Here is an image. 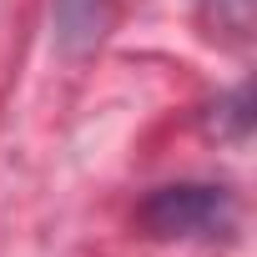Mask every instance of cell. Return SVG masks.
I'll return each instance as SVG.
<instances>
[{
  "instance_id": "6da1fadb",
  "label": "cell",
  "mask_w": 257,
  "mask_h": 257,
  "mask_svg": "<svg viewBox=\"0 0 257 257\" xmlns=\"http://www.w3.org/2000/svg\"><path fill=\"white\" fill-rule=\"evenodd\" d=\"M232 207L222 197V187H162L147 207L142 222L152 237H207L217 227H227Z\"/></svg>"
},
{
  "instance_id": "7a4b0ae2",
  "label": "cell",
  "mask_w": 257,
  "mask_h": 257,
  "mask_svg": "<svg viewBox=\"0 0 257 257\" xmlns=\"http://www.w3.org/2000/svg\"><path fill=\"white\" fill-rule=\"evenodd\" d=\"M101 11L106 0H56V26L66 46H86L101 36Z\"/></svg>"
}]
</instances>
